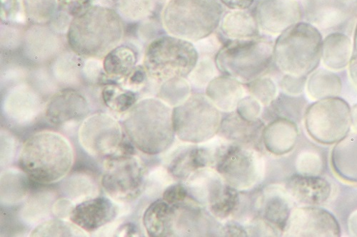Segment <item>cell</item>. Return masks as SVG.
Wrapping results in <instances>:
<instances>
[{
    "instance_id": "1",
    "label": "cell",
    "mask_w": 357,
    "mask_h": 237,
    "mask_svg": "<svg viewBox=\"0 0 357 237\" xmlns=\"http://www.w3.org/2000/svg\"><path fill=\"white\" fill-rule=\"evenodd\" d=\"M17 162L29 180L51 185L61 181L70 172L75 153L70 142L62 134L40 131L24 141Z\"/></svg>"
},
{
    "instance_id": "2",
    "label": "cell",
    "mask_w": 357,
    "mask_h": 237,
    "mask_svg": "<svg viewBox=\"0 0 357 237\" xmlns=\"http://www.w3.org/2000/svg\"><path fill=\"white\" fill-rule=\"evenodd\" d=\"M124 35L125 25L120 14L109 8L93 6L73 17L67 40L79 56L100 60L121 44Z\"/></svg>"
},
{
    "instance_id": "3",
    "label": "cell",
    "mask_w": 357,
    "mask_h": 237,
    "mask_svg": "<svg viewBox=\"0 0 357 237\" xmlns=\"http://www.w3.org/2000/svg\"><path fill=\"white\" fill-rule=\"evenodd\" d=\"M123 127L137 149L146 155L167 152L174 140L172 108L158 98L137 102L127 112Z\"/></svg>"
},
{
    "instance_id": "4",
    "label": "cell",
    "mask_w": 357,
    "mask_h": 237,
    "mask_svg": "<svg viewBox=\"0 0 357 237\" xmlns=\"http://www.w3.org/2000/svg\"><path fill=\"white\" fill-rule=\"evenodd\" d=\"M323 38L313 24L300 22L278 36L274 61L284 74L309 76L321 61Z\"/></svg>"
},
{
    "instance_id": "5",
    "label": "cell",
    "mask_w": 357,
    "mask_h": 237,
    "mask_svg": "<svg viewBox=\"0 0 357 237\" xmlns=\"http://www.w3.org/2000/svg\"><path fill=\"white\" fill-rule=\"evenodd\" d=\"M222 13L220 0H167L162 22L169 35L195 43L214 33Z\"/></svg>"
},
{
    "instance_id": "6",
    "label": "cell",
    "mask_w": 357,
    "mask_h": 237,
    "mask_svg": "<svg viewBox=\"0 0 357 237\" xmlns=\"http://www.w3.org/2000/svg\"><path fill=\"white\" fill-rule=\"evenodd\" d=\"M275 42L264 38L231 40L215 57L223 75L248 83L262 76L274 60Z\"/></svg>"
},
{
    "instance_id": "7",
    "label": "cell",
    "mask_w": 357,
    "mask_h": 237,
    "mask_svg": "<svg viewBox=\"0 0 357 237\" xmlns=\"http://www.w3.org/2000/svg\"><path fill=\"white\" fill-rule=\"evenodd\" d=\"M199 56L192 42L163 35L147 45L142 65L149 79L162 84L173 78L188 76L198 63Z\"/></svg>"
},
{
    "instance_id": "8",
    "label": "cell",
    "mask_w": 357,
    "mask_h": 237,
    "mask_svg": "<svg viewBox=\"0 0 357 237\" xmlns=\"http://www.w3.org/2000/svg\"><path fill=\"white\" fill-rule=\"evenodd\" d=\"M221 122L220 111L206 95H192L172 108L175 136L184 142L197 145L211 140L218 134Z\"/></svg>"
},
{
    "instance_id": "9",
    "label": "cell",
    "mask_w": 357,
    "mask_h": 237,
    "mask_svg": "<svg viewBox=\"0 0 357 237\" xmlns=\"http://www.w3.org/2000/svg\"><path fill=\"white\" fill-rule=\"evenodd\" d=\"M215 170L227 185L238 191L253 188L264 179V158L250 145L224 140Z\"/></svg>"
},
{
    "instance_id": "10",
    "label": "cell",
    "mask_w": 357,
    "mask_h": 237,
    "mask_svg": "<svg viewBox=\"0 0 357 237\" xmlns=\"http://www.w3.org/2000/svg\"><path fill=\"white\" fill-rule=\"evenodd\" d=\"M305 122L307 133L312 139L323 145H333L350 132L351 108L339 97L319 100L308 106Z\"/></svg>"
},
{
    "instance_id": "11",
    "label": "cell",
    "mask_w": 357,
    "mask_h": 237,
    "mask_svg": "<svg viewBox=\"0 0 357 237\" xmlns=\"http://www.w3.org/2000/svg\"><path fill=\"white\" fill-rule=\"evenodd\" d=\"M101 184L106 194L114 201L133 202L145 188L144 167L135 156L107 157L104 163Z\"/></svg>"
},
{
    "instance_id": "12",
    "label": "cell",
    "mask_w": 357,
    "mask_h": 237,
    "mask_svg": "<svg viewBox=\"0 0 357 237\" xmlns=\"http://www.w3.org/2000/svg\"><path fill=\"white\" fill-rule=\"evenodd\" d=\"M124 136L123 127L114 117L104 112L86 116L78 131L82 147L95 158L116 155Z\"/></svg>"
},
{
    "instance_id": "13",
    "label": "cell",
    "mask_w": 357,
    "mask_h": 237,
    "mask_svg": "<svg viewBox=\"0 0 357 237\" xmlns=\"http://www.w3.org/2000/svg\"><path fill=\"white\" fill-rule=\"evenodd\" d=\"M307 22L322 33L351 34L357 16V0H301Z\"/></svg>"
},
{
    "instance_id": "14",
    "label": "cell",
    "mask_w": 357,
    "mask_h": 237,
    "mask_svg": "<svg viewBox=\"0 0 357 237\" xmlns=\"http://www.w3.org/2000/svg\"><path fill=\"white\" fill-rule=\"evenodd\" d=\"M340 235V227L334 215L317 206L293 209L283 231L284 236L338 237Z\"/></svg>"
},
{
    "instance_id": "15",
    "label": "cell",
    "mask_w": 357,
    "mask_h": 237,
    "mask_svg": "<svg viewBox=\"0 0 357 237\" xmlns=\"http://www.w3.org/2000/svg\"><path fill=\"white\" fill-rule=\"evenodd\" d=\"M303 10L299 0H262L257 8L259 31L269 36H279L301 21Z\"/></svg>"
},
{
    "instance_id": "16",
    "label": "cell",
    "mask_w": 357,
    "mask_h": 237,
    "mask_svg": "<svg viewBox=\"0 0 357 237\" xmlns=\"http://www.w3.org/2000/svg\"><path fill=\"white\" fill-rule=\"evenodd\" d=\"M89 113L86 99L73 88H66L54 94L45 108L46 120L55 126L85 118Z\"/></svg>"
},
{
    "instance_id": "17",
    "label": "cell",
    "mask_w": 357,
    "mask_h": 237,
    "mask_svg": "<svg viewBox=\"0 0 357 237\" xmlns=\"http://www.w3.org/2000/svg\"><path fill=\"white\" fill-rule=\"evenodd\" d=\"M116 215V206L110 199L97 197L75 205L69 220L85 232L93 233L112 222Z\"/></svg>"
},
{
    "instance_id": "18",
    "label": "cell",
    "mask_w": 357,
    "mask_h": 237,
    "mask_svg": "<svg viewBox=\"0 0 357 237\" xmlns=\"http://www.w3.org/2000/svg\"><path fill=\"white\" fill-rule=\"evenodd\" d=\"M293 201L306 206H319L329 199L332 188L319 175L295 174L289 177L286 187Z\"/></svg>"
},
{
    "instance_id": "19",
    "label": "cell",
    "mask_w": 357,
    "mask_h": 237,
    "mask_svg": "<svg viewBox=\"0 0 357 237\" xmlns=\"http://www.w3.org/2000/svg\"><path fill=\"white\" fill-rule=\"evenodd\" d=\"M293 210V200L286 188L280 186H267L261 191L259 216L282 234Z\"/></svg>"
},
{
    "instance_id": "20",
    "label": "cell",
    "mask_w": 357,
    "mask_h": 237,
    "mask_svg": "<svg viewBox=\"0 0 357 237\" xmlns=\"http://www.w3.org/2000/svg\"><path fill=\"white\" fill-rule=\"evenodd\" d=\"M185 186L192 200L208 207L218 199L227 184L216 170L204 167L194 172Z\"/></svg>"
},
{
    "instance_id": "21",
    "label": "cell",
    "mask_w": 357,
    "mask_h": 237,
    "mask_svg": "<svg viewBox=\"0 0 357 237\" xmlns=\"http://www.w3.org/2000/svg\"><path fill=\"white\" fill-rule=\"evenodd\" d=\"M299 136L297 124L286 118H275L264 127L261 139L268 152L280 156L294 150Z\"/></svg>"
},
{
    "instance_id": "22",
    "label": "cell",
    "mask_w": 357,
    "mask_h": 237,
    "mask_svg": "<svg viewBox=\"0 0 357 237\" xmlns=\"http://www.w3.org/2000/svg\"><path fill=\"white\" fill-rule=\"evenodd\" d=\"M246 90L243 83L226 76H218L205 88V95L220 111L231 113L245 97Z\"/></svg>"
},
{
    "instance_id": "23",
    "label": "cell",
    "mask_w": 357,
    "mask_h": 237,
    "mask_svg": "<svg viewBox=\"0 0 357 237\" xmlns=\"http://www.w3.org/2000/svg\"><path fill=\"white\" fill-rule=\"evenodd\" d=\"M41 105L40 98L31 88L17 86L6 97L4 111L12 121L26 124L35 120Z\"/></svg>"
},
{
    "instance_id": "24",
    "label": "cell",
    "mask_w": 357,
    "mask_h": 237,
    "mask_svg": "<svg viewBox=\"0 0 357 237\" xmlns=\"http://www.w3.org/2000/svg\"><path fill=\"white\" fill-rule=\"evenodd\" d=\"M174 236H207L210 232L208 228L206 217L202 209V206L189 198L187 201L174 204Z\"/></svg>"
},
{
    "instance_id": "25",
    "label": "cell",
    "mask_w": 357,
    "mask_h": 237,
    "mask_svg": "<svg viewBox=\"0 0 357 237\" xmlns=\"http://www.w3.org/2000/svg\"><path fill=\"white\" fill-rule=\"evenodd\" d=\"M264 127L260 120L249 122L233 111L222 120L218 135L230 142L250 145L261 138Z\"/></svg>"
},
{
    "instance_id": "26",
    "label": "cell",
    "mask_w": 357,
    "mask_h": 237,
    "mask_svg": "<svg viewBox=\"0 0 357 237\" xmlns=\"http://www.w3.org/2000/svg\"><path fill=\"white\" fill-rule=\"evenodd\" d=\"M335 173L345 182L357 185V131L337 142L332 153Z\"/></svg>"
},
{
    "instance_id": "27",
    "label": "cell",
    "mask_w": 357,
    "mask_h": 237,
    "mask_svg": "<svg viewBox=\"0 0 357 237\" xmlns=\"http://www.w3.org/2000/svg\"><path fill=\"white\" fill-rule=\"evenodd\" d=\"M353 54L354 45L348 35L333 33L323 40L321 61L328 70H344L349 65Z\"/></svg>"
},
{
    "instance_id": "28",
    "label": "cell",
    "mask_w": 357,
    "mask_h": 237,
    "mask_svg": "<svg viewBox=\"0 0 357 237\" xmlns=\"http://www.w3.org/2000/svg\"><path fill=\"white\" fill-rule=\"evenodd\" d=\"M142 222L147 234L150 236H174L173 205L163 199L154 201L144 211Z\"/></svg>"
},
{
    "instance_id": "29",
    "label": "cell",
    "mask_w": 357,
    "mask_h": 237,
    "mask_svg": "<svg viewBox=\"0 0 357 237\" xmlns=\"http://www.w3.org/2000/svg\"><path fill=\"white\" fill-rule=\"evenodd\" d=\"M199 145L178 147L170 159L167 171L176 180L186 181L196 170L206 167Z\"/></svg>"
},
{
    "instance_id": "30",
    "label": "cell",
    "mask_w": 357,
    "mask_h": 237,
    "mask_svg": "<svg viewBox=\"0 0 357 237\" xmlns=\"http://www.w3.org/2000/svg\"><path fill=\"white\" fill-rule=\"evenodd\" d=\"M221 32L231 40L259 37V27L257 19L246 10H231L222 18Z\"/></svg>"
},
{
    "instance_id": "31",
    "label": "cell",
    "mask_w": 357,
    "mask_h": 237,
    "mask_svg": "<svg viewBox=\"0 0 357 237\" xmlns=\"http://www.w3.org/2000/svg\"><path fill=\"white\" fill-rule=\"evenodd\" d=\"M102 60L105 74L112 79L123 80L137 66V55L130 46L120 44L110 51Z\"/></svg>"
},
{
    "instance_id": "32",
    "label": "cell",
    "mask_w": 357,
    "mask_h": 237,
    "mask_svg": "<svg viewBox=\"0 0 357 237\" xmlns=\"http://www.w3.org/2000/svg\"><path fill=\"white\" fill-rule=\"evenodd\" d=\"M307 90L315 100L339 97L342 90V81L339 75L326 69H317L307 79Z\"/></svg>"
},
{
    "instance_id": "33",
    "label": "cell",
    "mask_w": 357,
    "mask_h": 237,
    "mask_svg": "<svg viewBox=\"0 0 357 237\" xmlns=\"http://www.w3.org/2000/svg\"><path fill=\"white\" fill-rule=\"evenodd\" d=\"M275 118H286L296 124L302 122L307 109V101L303 97L280 94L270 106Z\"/></svg>"
},
{
    "instance_id": "34",
    "label": "cell",
    "mask_w": 357,
    "mask_h": 237,
    "mask_svg": "<svg viewBox=\"0 0 357 237\" xmlns=\"http://www.w3.org/2000/svg\"><path fill=\"white\" fill-rule=\"evenodd\" d=\"M102 97L107 107L119 113L128 112L138 100L135 92L115 83L104 86Z\"/></svg>"
},
{
    "instance_id": "35",
    "label": "cell",
    "mask_w": 357,
    "mask_h": 237,
    "mask_svg": "<svg viewBox=\"0 0 357 237\" xmlns=\"http://www.w3.org/2000/svg\"><path fill=\"white\" fill-rule=\"evenodd\" d=\"M191 95L189 81L183 77H176L161 84L158 98L173 108L184 103Z\"/></svg>"
},
{
    "instance_id": "36",
    "label": "cell",
    "mask_w": 357,
    "mask_h": 237,
    "mask_svg": "<svg viewBox=\"0 0 357 237\" xmlns=\"http://www.w3.org/2000/svg\"><path fill=\"white\" fill-rule=\"evenodd\" d=\"M240 200L239 191L227 185L218 199L208 206V210L215 218L225 220L234 217Z\"/></svg>"
},
{
    "instance_id": "37",
    "label": "cell",
    "mask_w": 357,
    "mask_h": 237,
    "mask_svg": "<svg viewBox=\"0 0 357 237\" xmlns=\"http://www.w3.org/2000/svg\"><path fill=\"white\" fill-rule=\"evenodd\" d=\"M25 14L36 24L48 23L54 16L57 0H24Z\"/></svg>"
},
{
    "instance_id": "38",
    "label": "cell",
    "mask_w": 357,
    "mask_h": 237,
    "mask_svg": "<svg viewBox=\"0 0 357 237\" xmlns=\"http://www.w3.org/2000/svg\"><path fill=\"white\" fill-rule=\"evenodd\" d=\"M82 229L73 222L61 220H50L37 226L32 231V236H73L84 234Z\"/></svg>"
},
{
    "instance_id": "39",
    "label": "cell",
    "mask_w": 357,
    "mask_h": 237,
    "mask_svg": "<svg viewBox=\"0 0 357 237\" xmlns=\"http://www.w3.org/2000/svg\"><path fill=\"white\" fill-rule=\"evenodd\" d=\"M248 85L250 96L259 101L263 106H270L278 96V86L271 77L262 76Z\"/></svg>"
},
{
    "instance_id": "40",
    "label": "cell",
    "mask_w": 357,
    "mask_h": 237,
    "mask_svg": "<svg viewBox=\"0 0 357 237\" xmlns=\"http://www.w3.org/2000/svg\"><path fill=\"white\" fill-rule=\"evenodd\" d=\"M119 14L127 21L137 22L151 13L153 0H117Z\"/></svg>"
},
{
    "instance_id": "41",
    "label": "cell",
    "mask_w": 357,
    "mask_h": 237,
    "mask_svg": "<svg viewBox=\"0 0 357 237\" xmlns=\"http://www.w3.org/2000/svg\"><path fill=\"white\" fill-rule=\"evenodd\" d=\"M218 68L211 57H202L188 76L191 85L204 88L218 76Z\"/></svg>"
},
{
    "instance_id": "42",
    "label": "cell",
    "mask_w": 357,
    "mask_h": 237,
    "mask_svg": "<svg viewBox=\"0 0 357 237\" xmlns=\"http://www.w3.org/2000/svg\"><path fill=\"white\" fill-rule=\"evenodd\" d=\"M324 166L322 155L314 149L302 152L296 161V170L302 174L319 175L324 170Z\"/></svg>"
},
{
    "instance_id": "43",
    "label": "cell",
    "mask_w": 357,
    "mask_h": 237,
    "mask_svg": "<svg viewBox=\"0 0 357 237\" xmlns=\"http://www.w3.org/2000/svg\"><path fill=\"white\" fill-rule=\"evenodd\" d=\"M262 104L252 96L244 97L236 108V112L244 120L255 122L259 120L262 113Z\"/></svg>"
},
{
    "instance_id": "44",
    "label": "cell",
    "mask_w": 357,
    "mask_h": 237,
    "mask_svg": "<svg viewBox=\"0 0 357 237\" xmlns=\"http://www.w3.org/2000/svg\"><path fill=\"white\" fill-rule=\"evenodd\" d=\"M307 79L308 76L284 74L280 85L283 93L291 96H299L305 90Z\"/></svg>"
},
{
    "instance_id": "45",
    "label": "cell",
    "mask_w": 357,
    "mask_h": 237,
    "mask_svg": "<svg viewBox=\"0 0 357 237\" xmlns=\"http://www.w3.org/2000/svg\"><path fill=\"white\" fill-rule=\"evenodd\" d=\"M199 55L202 57H211L221 49L222 44L213 33L193 43Z\"/></svg>"
},
{
    "instance_id": "46",
    "label": "cell",
    "mask_w": 357,
    "mask_h": 237,
    "mask_svg": "<svg viewBox=\"0 0 357 237\" xmlns=\"http://www.w3.org/2000/svg\"><path fill=\"white\" fill-rule=\"evenodd\" d=\"M185 184L176 183L167 187L162 195V199L171 205L183 203L189 199Z\"/></svg>"
},
{
    "instance_id": "47",
    "label": "cell",
    "mask_w": 357,
    "mask_h": 237,
    "mask_svg": "<svg viewBox=\"0 0 357 237\" xmlns=\"http://www.w3.org/2000/svg\"><path fill=\"white\" fill-rule=\"evenodd\" d=\"M96 0H57L59 7L72 17H75L93 6Z\"/></svg>"
},
{
    "instance_id": "48",
    "label": "cell",
    "mask_w": 357,
    "mask_h": 237,
    "mask_svg": "<svg viewBox=\"0 0 357 237\" xmlns=\"http://www.w3.org/2000/svg\"><path fill=\"white\" fill-rule=\"evenodd\" d=\"M148 74L143 65H137L130 74L123 80L124 87L135 92V90L144 86Z\"/></svg>"
},
{
    "instance_id": "49",
    "label": "cell",
    "mask_w": 357,
    "mask_h": 237,
    "mask_svg": "<svg viewBox=\"0 0 357 237\" xmlns=\"http://www.w3.org/2000/svg\"><path fill=\"white\" fill-rule=\"evenodd\" d=\"M75 205L68 199H59L53 205L52 212L58 218H70Z\"/></svg>"
},
{
    "instance_id": "50",
    "label": "cell",
    "mask_w": 357,
    "mask_h": 237,
    "mask_svg": "<svg viewBox=\"0 0 357 237\" xmlns=\"http://www.w3.org/2000/svg\"><path fill=\"white\" fill-rule=\"evenodd\" d=\"M221 234L227 236H248L246 229L239 222H228L222 228Z\"/></svg>"
},
{
    "instance_id": "51",
    "label": "cell",
    "mask_w": 357,
    "mask_h": 237,
    "mask_svg": "<svg viewBox=\"0 0 357 237\" xmlns=\"http://www.w3.org/2000/svg\"><path fill=\"white\" fill-rule=\"evenodd\" d=\"M220 2L231 10H247L252 6L255 0H220Z\"/></svg>"
},
{
    "instance_id": "52",
    "label": "cell",
    "mask_w": 357,
    "mask_h": 237,
    "mask_svg": "<svg viewBox=\"0 0 357 237\" xmlns=\"http://www.w3.org/2000/svg\"><path fill=\"white\" fill-rule=\"evenodd\" d=\"M117 234H123L121 236H139L138 228L133 223H127L123 225Z\"/></svg>"
},
{
    "instance_id": "53",
    "label": "cell",
    "mask_w": 357,
    "mask_h": 237,
    "mask_svg": "<svg viewBox=\"0 0 357 237\" xmlns=\"http://www.w3.org/2000/svg\"><path fill=\"white\" fill-rule=\"evenodd\" d=\"M349 229L353 234L357 236V212L350 218Z\"/></svg>"
},
{
    "instance_id": "54",
    "label": "cell",
    "mask_w": 357,
    "mask_h": 237,
    "mask_svg": "<svg viewBox=\"0 0 357 237\" xmlns=\"http://www.w3.org/2000/svg\"><path fill=\"white\" fill-rule=\"evenodd\" d=\"M351 127L355 131H357V104L351 108Z\"/></svg>"
}]
</instances>
